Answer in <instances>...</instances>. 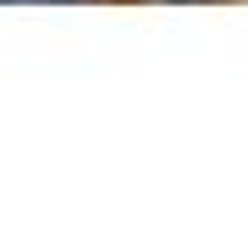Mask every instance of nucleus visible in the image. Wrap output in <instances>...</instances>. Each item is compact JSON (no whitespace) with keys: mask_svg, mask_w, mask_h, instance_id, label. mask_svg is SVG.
Segmentation results:
<instances>
[{"mask_svg":"<svg viewBox=\"0 0 248 237\" xmlns=\"http://www.w3.org/2000/svg\"><path fill=\"white\" fill-rule=\"evenodd\" d=\"M0 6H55V0H0Z\"/></svg>","mask_w":248,"mask_h":237,"instance_id":"f257e3e1","label":"nucleus"}]
</instances>
